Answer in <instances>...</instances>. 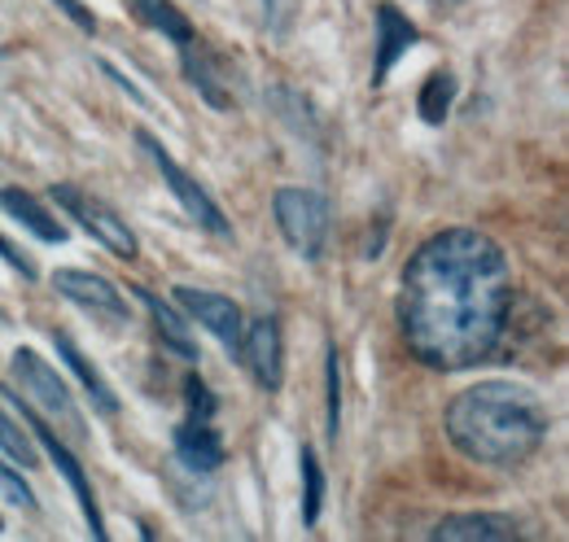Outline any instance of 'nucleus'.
<instances>
[{"mask_svg":"<svg viewBox=\"0 0 569 542\" xmlns=\"http://www.w3.org/2000/svg\"><path fill=\"white\" fill-rule=\"evenodd\" d=\"M512 315V271L478 228L433 232L403 268L399 329L433 372H465L496 354Z\"/></svg>","mask_w":569,"mask_h":542,"instance_id":"obj_1","label":"nucleus"},{"mask_svg":"<svg viewBox=\"0 0 569 542\" xmlns=\"http://www.w3.org/2000/svg\"><path fill=\"white\" fill-rule=\"evenodd\" d=\"M451 446L487 469L526 464L548 438V406L517 381H478L447 406Z\"/></svg>","mask_w":569,"mask_h":542,"instance_id":"obj_2","label":"nucleus"},{"mask_svg":"<svg viewBox=\"0 0 569 542\" xmlns=\"http://www.w3.org/2000/svg\"><path fill=\"white\" fill-rule=\"evenodd\" d=\"M184 399H189V415L176 424L171 442H176V460L198 476H211L223 464V438L214 429V394L207 390V381L193 372L184 381Z\"/></svg>","mask_w":569,"mask_h":542,"instance_id":"obj_3","label":"nucleus"},{"mask_svg":"<svg viewBox=\"0 0 569 542\" xmlns=\"http://www.w3.org/2000/svg\"><path fill=\"white\" fill-rule=\"evenodd\" d=\"M272 214L281 228L284 245L293 254H302L307 263H316L329 245V223H333V205L316 189H277Z\"/></svg>","mask_w":569,"mask_h":542,"instance_id":"obj_4","label":"nucleus"},{"mask_svg":"<svg viewBox=\"0 0 569 542\" xmlns=\"http://www.w3.org/2000/svg\"><path fill=\"white\" fill-rule=\"evenodd\" d=\"M137 144H141V153L153 162V171L167 180V189H171V198L184 205V214L202 228V232H211V237H232V228H228V214L214 205V198L162 149V140L158 136H149V132H137Z\"/></svg>","mask_w":569,"mask_h":542,"instance_id":"obj_5","label":"nucleus"},{"mask_svg":"<svg viewBox=\"0 0 569 542\" xmlns=\"http://www.w3.org/2000/svg\"><path fill=\"white\" fill-rule=\"evenodd\" d=\"M9 368H13L18 385L31 394V403L40 406L49 420H58L74 442H83V415H79V406H74V394L67 390V381H62V377H58V372L36 354V350H27V345H18V350H13Z\"/></svg>","mask_w":569,"mask_h":542,"instance_id":"obj_6","label":"nucleus"},{"mask_svg":"<svg viewBox=\"0 0 569 542\" xmlns=\"http://www.w3.org/2000/svg\"><path fill=\"white\" fill-rule=\"evenodd\" d=\"M49 198L62 205L67 214H71L74 223L92 237V241H101L114 259H123V263H132L137 254H141V241H137V232L110 210L106 202H97V198H88L83 189H74V184H53L49 189Z\"/></svg>","mask_w":569,"mask_h":542,"instance_id":"obj_7","label":"nucleus"},{"mask_svg":"<svg viewBox=\"0 0 569 542\" xmlns=\"http://www.w3.org/2000/svg\"><path fill=\"white\" fill-rule=\"evenodd\" d=\"M9 394V390H4ZM9 403L22 411V420L31 424V438L44 446V455L53 460V469L67 476V485L74 490V499H79V508H83V521H88V530L97 534V539H106V521H101V508H97V494H92V481H88V473H83V464H79V455H74L71 446L62 442V433H53L49 429V420L36 411V406H22V399H13L9 394Z\"/></svg>","mask_w":569,"mask_h":542,"instance_id":"obj_8","label":"nucleus"},{"mask_svg":"<svg viewBox=\"0 0 569 542\" xmlns=\"http://www.w3.org/2000/svg\"><path fill=\"white\" fill-rule=\"evenodd\" d=\"M53 289L79 307L83 315H92L97 324H106V329H123L128 324V302H123V293L106 280V275H92V271H79V268H67L53 275Z\"/></svg>","mask_w":569,"mask_h":542,"instance_id":"obj_9","label":"nucleus"},{"mask_svg":"<svg viewBox=\"0 0 569 542\" xmlns=\"http://www.w3.org/2000/svg\"><path fill=\"white\" fill-rule=\"evenodd\" d=\"M176 302H180V311L193 315L211 338H219V345H223L228 354H241V333H246V324H241V311H237L232 298L211 293V289H198V284H176Z\"/></svg>","mask_w":569,"mask_h":542,"instance_id":"obj_10","label":"nucleus"},{"mask_svg":"<svg viewBox=\"0 0 569 542\" xmlns=\"http://www.w3.org/2000/svg\"><path fill=\"white\" fill-rule=\"evenodd\" d=\"M250 377L259 381V390L277 394L284 381V338H281V324L272 315H259L246 333H241V354H237Z\"/></svg>","mask_w":569,"mask_h":542,"instance_id":"obj_11","label":"nucleus"},{"mask_svg":"<svg viewBox=\"0 0 569 542\" xmlns=\"http://www.w3.org/2000/svg\"><path fill=\"white\" fill-rule=\"evenodd\" d=\"M421 40V31L412 27V18L399 9V4H390V0H381L377 4V49H372V88H381L386 79H390V70L395 62L412 49Z\"/></svg>","mask_w":569,"mask_h":542,"instance_id":"obj_12","label":"nucleus"},{"mask_svg":"<svg viewBox=\"0 0 569 542\" xmlns=\"http://www.w3.org/2000/svg\"><path fill=\"white\" fill-rule=\"evenodd\" d=\"M433 542H460V539H482V542H503L517 539V521L503 512H456L447 521H438L429 530Z\"/></svg>","mask_w":569,"mask_h":542,"instance_id":"obj_13","label":"nucleus"},{"mask_svg":"<svg viewBox=\"0 0 569 542\" xmlns=\"http://www.w3.org/2000/svg\"><path fill=\"white\" fill-rule=\"evenodd\" d=\"M53 345H58L62 363H67V368L74 372V381H79V385L88 390L92 406H97L101 415H114V411H119V394L110 390V381L101 377V368H97V363H92V359H88V354H83V350L74 345L71 333H62V329H58V333H53Z\"/></svg>","mask_w":569,"mask_h":542,"instance_id":"obj_14","label":"nucleus"},{"mask_svg":"<svg viewBox=\"0 0 569 542\" xmlns=\"http://www.w3.org/2000/svg\"><path fill=\"white\" fill-rule=\"evenodd\" d=\"M0 210L9 214V219H18L27 232H36L40 241H49V245H62L71 232L62 228V219L58 214H49V205L40 202V198H31L27 189H0Z\"/></svg>","mask_w":569,"mask_h":542,"instance_id":"obj_15","label":"nucleus"},{"mask_svg":"<svg viewBox=\"0 0 569 542\" xmlns=\"http://www.w3.org/2000/svg\"><path fill=\"white\" fill-rule=\"evenodd\" d=\"M132 298L144 302V311H149V320H153V329H158V338L167 341V350H176L180 359H189V363H198V341L189 333V324H184V315L176 311V302H162L158 293H149V289H132Z\"/></svg>","mask_w":569,"mask_h":542,"instance_id":"obj_16","label":"nucleus"},{"mask_svg":"<svg viewBox=\"0 0 569 542\" xmlns=\"http://www.w3.org/2000/svg\"><path fill=\"white\" fill-rule=\"evenodd\" d=\"M268 101H272V110H277V119H281L284 128L293 136H302V140H316L320 149H325V123H320V114H316V106L298 92V88H268Z\"/></svg>","mask_w":569,"mask_h":542,"instance_id":"obj_17","label":"nucleus"},{"mask_svg":"<svg viewBox=\"0 0 569 542\" xmlns=\"http://www.w3.org/2000/svg\"><path fill=\"white\" fill-rule=\"evenodd\" d=\"M128 9L141 18L144 27L162 31L167 40H176V44H193V22H189L171 0H128Z\"/></svg>","mask_w":569,"mask_h":542,"instance_id":"obj_18","label":"nucleus"},{"mask_svg":"<svg viewBox=\"0 0 569 542\" xmlns=\"http://www.w3.org/2000/svg\"><path fill=\"white\" fill-rule=\"evenodd\" d=\"M180 74L202 92V101L211 106V110H228L232 106V97H228V88H223V79L214 74L211 58H202V53H193L189 44H180Z\"/></svg>","mask_w":569,"mask_h":542,"instance_id":"obj_19","label":"nucleus"},{"mask_svg":"<svg viewBox=\"0 0 569 542\" xmlns=\"http://www.w3.org/2000/svg\"><path fill=\"white\" fill-rule=\"evenodd\" d=\"M451 101H456V74H451V70H433L426 83H421V97H417L421 123L442 128V119L451 114Z\"/></svg>","mask_w":569,"mask_h":542,"instance_id":"obj_20","label":"nucleus"},{"mask_svg":"<svg viewBox=\"0 0 569 542\" xmlns=\"http://www.w3.org/2000/svg\"><path fill=\"white\" fill-rule=\"evenodd\" d=\"M298 464H302V525L311 530L320 521V508H325V469L307 442L298 451Z\"/></svg>","mask_w":569,"mask_h":542,"instance_id":"obj_21","label":"nucleus"},{"mask_svg":"<svg viewBox=\"0 0 569 542\" xmlns=\"http://www.w3.org/2000/svg\"><path fill=\"white\" fill-rule=\"evenodd\" d=\"M0 451L9 455V460H18L22 469H36V438H27L22 433V424H13L9 415H4V406H0Z\"/></svg>","mask_w":569,"mask_h":542,"instance_id":"obj_22","label":"nucleus"},{"mask_svg":"<svg viewBox=\"0 0 569 542\" xmlns=\"http://www.w3.org/2000/svg\"><path fill=\"white\" fill-rule=\"evenodd\" d=\"M325 372H329V438L338 442V429H342V354H338V345H329Z\"/></svg>","mask_w":569,"mask_h":542,"instance_id":"obj_23","label":"nucleus"},{"mask_svg":"<svg viewBox=\"0 0 569 542\" xmlns=\"http://www.w3.org/2000/svg\"><path fill=\"white\" fill-rule=\"evenodd\" d=\"M0 490H4V499H9L13 508H22V512H36V508H40L36 490L27 485V476L18 473V469H9V464H0Z\"/></svg>","mask_w":569,"mask_h":542,"instance_id":"obj_24","label":"nucleus"},{"mask_svg":"<svg viewBox=\"0 0 569 542\" xmlns=\"http://www.w3.org/2000/svg\"><path fill=\"white\" fill-rule=\"evenodd\" d=\"M259 4H263V27L272 36H284L289 22H293V13H298V0H259Z\"/></svg>","mask_w":569,"mask_h":542,"instance_id":"obj_25","label":"nucleus"},{"mask_svg":"<svg viewBox=\"0 0 569 542\" xmlns=\"http://www.w3.org/2000/svg\"><path fill=\"white\" fill-rule=\"evenodd\" d=\"M0 259L9 263V271H18L22 280H36V275H40V271H36V263H31V259H27V254H22V250H18V245H13L4 232H0Z\"/></svg>","mask_w":569,"mask_h":542,"instance_id":"obj_26","label":"nucleus"},{"mask_svg":"<svg viewBox=\"0 0 569 542\" xmlns=\"http://www.w3.org/2000/svg\"><path fill=\"white\" fill-rule=\"evenodd\" d=\"M53 4H58V9L71 18V22L79 27V31H83V36H97V13H92V9H83L79 0H53Z\"/></svg>","mask_w":569,"mask_h":542,"instance_id":"obj_27","label":"nucleus"},{"mask_svg":"<svg viewBox=\"0 0 569 542\" xmlns=\"http://www.w3.org/2000/svg\"><path fill=\"white\" fill-rule=\"evenodd\" d=\"M0 530H4V521H0Z\"/></svg>","mask_w":569,"mask_h":542,"instance_id":"obj_28","label":"nucleus"}]
</instances>
